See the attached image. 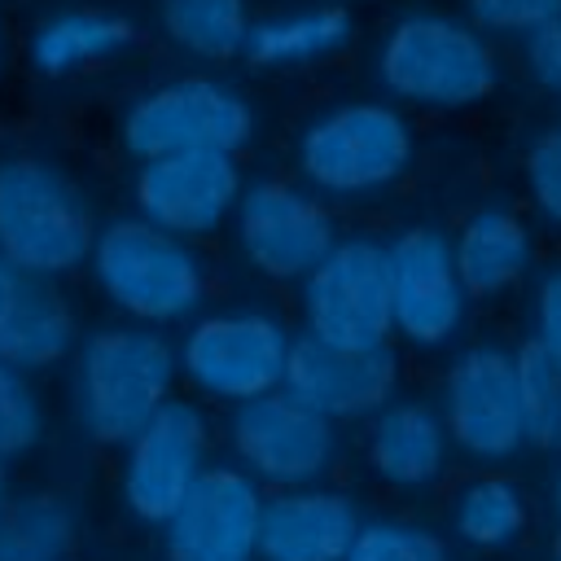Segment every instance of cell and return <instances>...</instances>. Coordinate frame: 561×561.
Listing matches in <instances>:
<instances>
[{"instance_id": "6da1fadb", "label": "cell", "mask_w": 561, "mask_h": 561, "mask_svg": "<svg viewBox=\"0 0 561 561\" xmlns=\"http://www.w3.org/2000/svg\"><path fill=\"white\" fill-rule=\"evenodd\" d=\"M381 88L416 110H473L500 83L491 35L469 18L412 9L390 22L377 48Z\"/></svg>"}, {"instance_id": "7a4b0ae2", "label": "cell", "mask_w": 561, "mask_h": 561, "mask_svg": "<svg viewBox=\"0 0 561 561\" xmlns=\"http://www.w3.org/2000/svg\"><path fill=\"white\" fill-rule=\"evenodd\" d=\"M175 351L149 324L96 329L79 346L75 403L92 443L127 447V438L171 399Z\"/></svg>"}, {"instance_id": "3957f363", "label": "cell", "mask_w": 561, "mask_h": 561, "mask_svg": "<svg viewBox=\"0 0 561 561\" xmlns=\"http://www.w3.org/2000/svg\"><path fill=\"white\" fill-rule=\"evenodd\" d=\"M92 276L96 289L131 320V324H175L184 316H193L206 298V263L202 254L140 219V215H123L114 224H105L92 241Z\"/></svg>"}, {"instance_id": "277c9868", "label": "cell", "mask_w": 561, "mask_h": 561, "mask_svg": "<svg viewBox=\"0 0 561 561\" xmlns=\"http://www.w3.org/2000/svg\"><path fill=\"white\" fill-rule=\"evenodd\" d=\"M412 123L386 101H342L298 136V175L320 197H368L399 184L412 167Z\"/></svg>"}, {"instance_id": "5b68a950", "label": "cell", "mask_w": 561, "mask_h": 561, "mask_svg": "<svg viewBox=\"0 0 561 561\" xmlns=\"http://www.w3.org/2000/svg\"><path fill=\"white\" fill-rule=\"evenodd\" d=\"M96 241L79 184L44 158L0 162V254L48 280L88 263Z\"/></svg>"}, {"instance_id": "8992f818", "label": "cell", "mask_w": 561, "mask_h": 561, "mask_svg": "<svg viewBox=\"0 0 561 561\" xmlns=\"http://www.w3.org/2000/svg\"><path fill=\"white\" fill-rule=\"evenodd\" d=\"M118 131H123V149L136 162L180 149L237 153L254 136V110L237 88L210 75H180L140 92L127 105Z\"/></svg>"}, {"instance_id": "52a82bcc", "label": "cell", "mask_w": 561, "mask_h": 561, "mask_svg": "<svg viewBox=\"0 0 561 561\" xmlns=\"http://www.w3.org/2000/svg\"><path fill=\"white\" fill-rule=\"evenodd\" d=\"M289 342L285 324L263 311H215L188 324L175 364L193 390L237 408L280 390Z\"/></svg>"}, {"instance_id": "ba28073f", "label": "cell", "mask_w": 561, "mask_h": 561, "mask_svg": "<svg viewBox=\"0 0 561 561\" xmlns=\"http://www.w3.org/2000/svg\"><path fill=\"white\" fill-rule=\"evenodd\" d=\"M307 333L333 346H386L394 337L386 245L373 237H337L333 250L298 280Z\"/></svg>"}, {"instance_id": "9c48e42d", "label": "cell", "mask_w": 561, "mask_h": 561, "mask_svg": "<svg viewBox=\"0 0 561 561\" xmlns=\"http://www.w3.org/2000/svg\"><path fill=\"white\" fill-rule=\"evenodd\" d=\"M443 425L451 447L478 465H504L526 447L513 351L473 342L451 359L443 377Z\"/></svg>"}, {"instance_id": "30bf717a", "label": "cell", "mask_w": 561, "mask_h": 561, "mask_svg": "<svg viewBox=\"0 0 561 561\" xmlns=\"http://www.w3.org/2000/svg\"><path fill=\"white\" fill-rule=\"evenodd\" d=\"M232 451L254 482L272 486H311L329 473L337 456V421L298 403L289 390L259 394L232 408L228 421Z\"/></svg>"}, {"instance_id": "8fae6325", "label": "cell", "mask_w": 561, "mask_h": 561, "mask_svg": "<svg viewBox=\"0 0 561 561\" xmlns=\"http://www.w3.org/2000/svg\"><path fill=\"white\" fill-rule=\"evenodd\" d=\"M123 504L136 522L162 526L206 473L210 421L188 399H167L123 447Z\"/></svg>"}, {"instance_id": "7c38bea8", "label": "cell", "mask_w": 561, "mask_h": 561, "mask_svg": "<svg viewBox=\"0 0 561 561\" xmlns=\"http://www.w3.org/2000/svg\"><path fill=\"white\" fill-rule=\"evenodd\" d=\"M386 280L390 320L408 346L438 351L460 333L469 294L451 259V237H443L430 224L403 228L394 241H386Z\"/></svg>"}, {"instance_id": "4fadbf2b", "label": "cell", "mask_w": 561, "mask_h": 561, "mask_svg": "<svg viewBox=\"0 0 561 561\" xmlns=\"http://www.w3.org/2000/svg\"><path fill=\"white\" fill-rule=\"evenodd\" d=\"M232 215L245 263L267 280H302L337 241L324 197L289 180H259L241 188Z\"/></svg>"}, {"instance_id": "5bb4252c", "label": "cell", "mask_w": 561, "mask_h": 561, "mask_svg": "<svg viewBox=\"0 0 561 561\" xmlns=\"http://www.w3.org/2000/svg\"><path fill=\"white\" fill-rule=\"evenodd\" d=\"M136 215L193 241L215 232L241 202L237 153L224 149H180L136 162L131 180Z\"/></svg>"}, {"instance_id": "9a60e30c", "label": "cell", "mask_w": 561, "mask_h": 561, "mask_svg": "<svg viewBox=\"0 0 561 561\" xmlns=\"http://www.w3.org/2000/svg\"><path fill=\"white\" fill-rule=\"evenodd\" d=\"M263 491L245 469L206 465L180 508L162 522L167 561H254Z\"/></svg>"}, {"instance_id": "2e32d148", "label": "cell", "mask_w": 561, "mask_h": 561, "mask_svg": "<svg viewBox=\"0 0 561 561\" xmlns=\"http://www.w3.org/2000/svg\"><path fill=\"white\" fill-rule=\"evenodd\" d=\"M399 386V355L386 346H333L311 333L289 342L285 381L298 403L316 408L329 421H359L373 416L394 399Z\"/></svg>"}, {"instance_id": "e0dca14e", "label": "cell", "mask_w": 561, "mask_h": 561, "mask_svg": "<svg viewBox=\"0 0 561 561\" xmlns=\"http://www.w3.org/2000/svg\"><path fill=\"white\" fill-rule=\"evenodd\" d=\"M359 530V508L351 495L329 486H285L263 500L259 517V561H342Z\"/></svg>"}, {"instance_id": "ac0fdd59", "label": "cell", "mask_w": 561, "mask_h": 561, "mask_svg": "<svg viewBox=\"0 0 561 561\" xmlns=\"http://www.w3.org/2000/svg\"><path fill=\"white\" fill-rule=\"evenodd\" d=\"M75 346V311L66 294L0 254V359L31 373L53 368Z\"/></svg>"}, {"instance_id": "d6986e66", "label": "cell", "mask_w": 561, "mask_h": 561, "mask_svg": "<svg viewBox=\"0 0 561 561\" xmlns=\"http://www.w3.org/2000/svg\"><path fill=\"white\" fill-rule=\"evenodd\" d=\"M368 469L394 491H425L443 478L451 438L443 412L421 399H390L368 416Z\"/></svg>"}, {"instance_id": "ffe728a7", "label": "cell", "mask_w": 561, "mask_h": 561, "mask_svg": "<svg viewBox=\"0 0 561 561\" xmlns=\"http://www.w3.org/2000/svg\"><path fill=\"white\" fill-rule=\"evenodd\" d=\"M451 259L469 298H504L535 267V232L513 206H482L451 237Z\"/></svg>"}, {"instance_id": "44dd1931", "label": "cell", "mask_w": 561, "mask_h": 561, "mask_svg": "<svg viewBox=\"0 0 561 561\" xmlns=\"http://www.w3.org/2000/svg\"><path fill=\"white\" fill-rule=\"evenodd\" d=\"M136 44V26L114 9H61L31 31V66L44 79L79 75L83 66L114 61Z\"/></svg>"}, {"instance_id": "7402d4cb", "label": "cell", "mask_w": 561, "mask_h": 561, "mask_svg": "<svg viewBox=\"0 0 561 561\" xmlns=\"http://www.w3.org/2000/svg\"><path fill=\"white\" fill-rule=\"evenodd\" d=\"M351 35H355V18L342 4H316V9L267 18V22H250L241 53L263 70H280V66L324 61L342 53Z\"/></svg>"}, {"instance_id": "603a6c76", "label": "cell", "mask_w": 561, "mask_h": 561, "mask_svg": "<svg viewBox=\"0 0 561 561\" xmlns=\"http://www.w3.org/2000/svg\"><path fill=\"white\" fill-rule=\"evenodd\" d=\"M530 526L526 491L504 473H473L451 495V530L460 543L500 552L513 548Z\"/></svg>"}, {"instance_id": "cb8c5ba5", "label": "cell", "mask_w": 561, "mask_h": 561, "mask_svg": "<svg viewBox=\"0 0 561 561\" xmlns=\"http://www.w3.org/2000/svg\"><path fill=\"white\" fill-rule=\"evenodd\" d=\"M75 508L35 491L0 504V561H66L75 548Z\"/></svg>"}, {"instance_id": "d4e9b609", "label": "cell", "mask_w": 561, "mask_h": 561, "mask_svg": "<svg viewBox=\"0 0 561 561\" xmlns=\"http://www.w3.org/2000/svg\"><path fill=\"white\" fill-rule=\"evenodd\" d=\"M162 31L197 61H228L245 48V0H162Z\"/></svg>"}, {"instance_id": "484cf974", "label": "cell", "mask_w": 561, "mask_h": 561, "mask_svg": "<svg viewBox=\"0 0 561 561\" xmlns=\"http://www.w3.org/2000/svg\"><path fill=\"white\" fill-rule=\"evenodd\" d=\"M513 364H517V399H522L526 447L561 451V364L530 337L513 351Z\"/></svg>"}, {"instance_id": "4316f807", "label": "cell", "mask_w": 561, "mask_h": 561, "mask_svg": "<svg viewBox=\"0 0 561 561\" xmlns=\"http://www.w3.org/2000/svg\"><path fill=\"white\" fill-rule=\"evenodd\" d=\"M342 561H447V543L430 526L377 517V522H359Z\"/></svg>"}, {"instance_id": "83f0119b", "label": "cell", "mask_w": 561, "mask_h": 561, "mask_svg": "<svg viewBox=\"0 0 561 561\" xmlns=\"http://www.w3.org/2000/svg\"><path fill=\"white\" fill-rule=\"evenodd\" d=\"M44 434V408L22 368L0 359V465L26 456Z\"/></svg>"}, {"instance_id": "f1b7e54d", "label": "cell", "mask_w": 561, "mask_h": 561, "mask_svg": "<svg viewBox=\"0 0 561 561\" xmlns=\"http://www.w3.org/2000/svg\"><path fill=\"white\" fill-rule=\"evenodd\" d=\"M522 180H526V197L535 215L552 232H561V118L530 136L526 158H522Z\"/></svg>"}, {"instance_id": "f546056e", "label": "cell", "mask_w": 561, "mask_h": 561, "mask_svg": "<svg viewBox=\"0 0 561 561\" xmlns=\"http://www.w3.org/2000/svg\"><path fill=\"white\" fill-rule=\"evenodd\" d=\"M465 13L482 35L526 39L552 18H561V0H465Z\"/></svg>"}, {"instance_id": "4dcf8cb0", "label": "cell", "mask_w": 561, "mask_h": 561, "mask_svg": "<svg viewBox=\"0 0 561 561\" xmlns=\"http://www.w3.org/2000/svg\"><path fill=\"white\" fill-rule=\"evenodd\" d=\"M530 342L561 364V263L543 267L530 294Z\"/></svg>"}, {"instance_id": "1f68e13d", "label": "cell", "mask_w": 561, "mask_h": 561, "mask_svg": "<svg viewBox=\"0 0 561 561\" xmlns=\"http://www.w3.org/2000/svg\"><path fill=\"white\" fill-rule=\"evenodd\" d=\"M522 61L535 88L561 96V18H552L548 26H539L535 35L522 39Z\"/></svg>"}, {"instance_id": "d6a6232c", "label": "cell", "mask_w": 561, "mask_h": 561, "mask_svg": "<svg viewBox=\"0 0 561 561\" xmlns=\"http://www.w3.org/2000/svg\"><path fill=\"white\" fill-rule=\"evenodd\" d=\"M552 508H557V517H561V465H557V478H552Z\"/></svg>"}, {"instance_id": "836d02e7", "label": "cell", "mask_w": 561, "mask_h": 561, "mask_svg": "<svg viewBox=\"0 0 561 561\" xmlns=\"http://www.w3.org/2000/svg\"><path fill=\"white\" fill-rule=\"evenodd\" d=\"M552 561H561V530H557V539H552Z\"/></svg>"}, {"instance_id": "e575fe53", "label": "cell", "mask_w": 561, "mask_h": 561, "mask_svg": "<svg viewBox=\"0 0 561 561\" xmlns=\"http://www.w3.org/2000/svg\"><path fill=\"white\" fill-rule=\"evenodd\" d=\"M9 495H4V465H0V504H4Z\"/></svg>"}, {"instance_id": "d590c367", "label": "cell", "mask_w": 561, "mask_h": 561, "mask_svg": "<svg viewBox=\"0 0 561 561\" xmlns=\"http://www.w3.org/2000/svg\"><path fill=\"white\" fill-rule=\"evenodd\" d=\"M0 61H4V39H0Z\"/></svg>"}]
</instances>
